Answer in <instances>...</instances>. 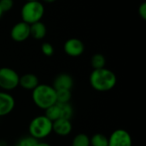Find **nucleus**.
<instances>
[{
	"instance_id": "f257e3e1",
	"label": "nucleus",
	"mask_w": 146,
	"mask_h": 146,
	"mask_svg": "<svg viewBox=\"0 0 146 146\" xmlns=\"http://www.w3.org/2000/svg\"><path fill=\"white\" fill-rule=\"evenodd\" d=\"M90 85L98 92H109L112 90L117 82L115 73L106 68L93 69L89 78Z\"/></svg>"
},
{
	"instance_id": "f03ea898",
	"label": "nucleus",
	"mask_w": 146,
	"mask_h": 146,
	"mask_svg": "<svg viewBox=\"0 0 146 146\" xmlns=\"http://www.w3.org/2000/svg\"><path fill=\"white\" fill-rule=\"evenodd\" d=\"M32 98L38 108L45 110L56 104V92L50 85L38 84L32 91Z\"/></svg>"
},
{
	"instance_id": "7ed1b4c3",
	"label": "nucleus",
	"mask_w": 146,
	"mask_h": 146,
	"mask_svg": "<svg viewBox=\"0 0 146 146\" xmlns=\"http://www.w3.org/2000/svg\"><path fill=\"white\" fill-rule=\"evenodd\" d=\"M28 132L31 137L37 140L48 137L52 133V121L44 115L34 117L28 127Z\"/></svg>"
},
{
	"instance_id": "20e7f679",
	"label": "nucleus",
	"mask_w": 146,
	"mask_h": 146,
	"mask_svg": "<svg viewBox=\"0 0 146 146\" xmlns=\"http://www.w3.org/2000/svg\"><path fill=\"white\" fill-rule=\"evenodd\" d=\"M44 13L43 4L38 1H28L21 9V18L24 22L31 25L40 21Z\"/></svg>"
},
{
	"instance_id": "39448f33",
	"label": "nucleus",
	"mask_w": 146,
	"mask_h": 146,
	"mask_svg": "<svg viewBox=\"0 0 146 146\" xmlns=\"http://www.w3.org/2000/svg\"><path fill=\"white\" fill-rule=\"evenodd\" d=\"M20 76L14 69L7 67L0 68V88L5 92L15 89L19 86Z\"/></svg>"
},
{
	"instance_id": "423d86ee",
	"label": "nucleus",
	"mask_w": 146,
	"mask_h": 146,
	"mask_svg": "<svg viewBox=\"0 0 146 146\" xmlns=\"http://www.w3.org/2000/svg\"><path fill=\"white\" fill-rule=\"evenodd\" d=\"M108 139V146H133L132 137L125 129L121 128L115 130Z\"/></svg>"
},
{
	"instance_id": "0eeeda50",
	"label": "nucleus",
	"mask_w": 146,
	"mask_h": 146,
	"mask_svg": "<svg viewBox=\"0 0 146 146\" xmlns=\"http://www.w3.org/2000/svg\"><path fill=\"white\" fill-rule=\"evenodd\" d=\"M10 36L15 42H23L30 36V25L23 21L16 23L11 29Z\"/></svg>"
},
{
	"instance_id": "6e6552de",
	"label": "nucleus",
	"mask_w": 146,
	"mask_h": 146,
	"mask_svg": "<svg viewBox=\"0 0 146 146\" xmlns=\"http://www.w3.org/2000/svg\"><path fill=\"white\" fill-rule=\"evenodd\" d=\"M85 50V45L83 42L79 38H69L64 44L65 53L72 57H77L83 54Z\"/></svg>"
},
{
	"instance_id": "1a4fd4ad",
	"label": "nucleus",
	"mask_w": 146,
	"mask_h": 146,
	"mask_svg": "<svg viewBox=\"0 0 146 146\" xmlns=\"http://www.w3.org/2000/svg\"><path fill=\"white\" fill-rule=\"evenodd\" d=\"M15 105V98L7 92H0V117L12 112Z\"/></svg>"
},
{
	"instance_id": "9d476101",
	"label": "nucleus",
	"mask_w": 146,
	"mask_h": 146,
	"mask_svg": "<svg viewBox=\"0 0 146 146\" xmlns=\"http://www.w3.org/2000/svg\"><path fill=\"white\" fill-rule=\"evenodd\" d=\"M72 129L73 126L71 121L68 119L59 118L52 122V132L59 136H68L72 132Z\"/></svg>"
},
{
	"instance_id": "9b49d317",
	"label": "nucleus",
	"mask_w": 146,
	"mask_h": 146,
	"mask_svg": "<svg viewBox=\"0 0 146 146\" xmlns=\"http://www.w3.org/2000/svg\"><path fill=\"white\" fill-rule=\"evenodd\" d=\"M74 86V80L71 75L68 74H58L53 81V88L57 90H71Z\"/></svg>"
},
{
	"instance_id": "f8f14e48",
	"label": "nucleus",
	"mask_w": 146,
	"mask_h": 146,
	"mask_svg": "<svg viewBox=\"0 0 146 146\" xmlns=\"http://www.w3.org/2000/svg\"><path fill=\"white\" fill-rule=\"evenodd\" d=\"M38 84V79L33 74H25L19 79V86L25 90L33 91Z\"/></svg>"
},
{
	"instance_id": "ddd939ff",
	"label": "nucleus",
	"mask_w": 146,
	"mask_h": 146,
	"mask_svg": "<svg viewBox=\"0 0 146 146\" xmlns=\"http://www.w3.org/2000/svg\"><path fill=\"white\" fill-rule=\"evenodd\" d=\"M46 35V27L44 23L38 21L30 25V36L35 39H42Z\"/></svg>"
},
{
	"instance_id": "4468645a",
	"label": "nucleus",
	"mask_w": 146,
	"mask_h": 146,
	"mask_svg": "<svg viewBox=\"0 0 146 146\" xmlns=\"http://www.w3.org/2000/svg\"><path fill=\"white\" fill-rule=\"evenodd\" d=\"M44 115L52 122L56 121L57 119L61 118V111H60V108H59L58 104L56 103L54 105L46 109Z\"/></svg>"
},
{
	"instance_id": "2eb2a0df",
	"label": "nucleus",
	"mask_w": 146,
	"mask_h": 146,
	"mask_svg": "<svg viewBox=\"0 0 146 146\" xmlns=\"http://www.w3.org/2000/svg\"><path fill=\"white\" fill-rule=\"evenodd\" d=\"M109 139L103 133H96L90 138V146H108Z\"/></svg>"
},
{
	"instance_id": "dca6fc26",
	"label": "nucleus",
	"mask_w": 146,
	"mask_h": 146,
	"mask_svg": "<svg viewBox=\"0 0 146 146\" xmlns=\"http://www.w3.org/2000/svg\"><path fill=\"white\" fill-rule=\"evenodd\" d=\"M106 64V59L104 55L100 53H97L92 56L91 59V65L93 68V69H99L105 68Z\"/></svg>"
},
{
	"instance_id": "f3484780",
	"label": "nucleus",
	"mask_w": 146,
	"mask_h": 146,
	"mask_svg": "<svg viewBox=\"0 0 146 146\" xmlns=\"http://www.w3.org/2000/svg\"><path fill=\"white\" fill-rule=\"evenodd\" d=\"M57 104L59 105L60 111H61V118L70 120L74 114V110H73L72 105L69 103H65V104L57 103Z\"/></svg>"
},
{
	"instance_id": "a211bd4d",
	"label": "nucleus",
	"mask_w": 146,
	"mask_h": 146,
	"mask_svg": "<svg viewBox=\"0 0 146 146\" xmlns=\"http://www.w3.org/2000/svg\"><path fill=\"white\" fill-rule=\"evenodd\" d=\"M71 146H90V138L85 133H79L74 138Z\"/></svg>"
},
{
	"instance_id": "6ab92c4d",
	"label": "nucleus",
	"mask_w": 146,
	"mask_h": 146,
	"mask_svg": "<svg viewBox=\"0 0 146 146\" xmlns=\"http://www.w3.org/2000/svg\"><path fill=\"white\" fill-rule=\"evenodd\" d=\"M56 92V103L59 104H65L69 103L72 94L71 90H57Z\"/></svg>"
},
{
	"instance_id": "aec40b11",
	"label": "nucleus",
	"mask_w": 146,
	"mask_h": 146,
	"mask_svg": "<svg viewBox=\"0 0 146 146\" xmlns=\"http://www.w3.org/2000/svg\"><path fill=\"white\" fill-rule=\"evenodd\" d=\"M38 141V140L35 139L34 138L31 136H27L21 139L15 146H36Z\"/></svg>"
},
{
	"instance_id": "412c9836",
	"label": "nucleus",
	"mask_w": 146,
	"mask_h": 146,
	"mask_svg": "<svg viewBox=\"0 0 146 146\" xmlns=\"http://www.w3.org/2000/svg\"><path fill=\"white\" fill-rule=\"evenodd\" d=\"M41 51L46 56H50L54 53V48L50 43H44L41 45Z\"/></svg>"
},
{
	"instance_id": "4be33fe9",
	"label": "nucleus",
	"mask_w": 146,
	"mask_h": 146,
	"mask_svg": "<svg viewBox=\"0 0 146 146\" xmlns=\"http://www.w3.org/2000/svg\"><path fill=\"white\" fill-rule=\"evenodd\" d=\"M14 6L13 0H0V8L2 9L3 12H7L10 10Z\"/></svg>"
},
{
	"instance_id": "5701e85b",
	"label": "nucleus",
	"mask_w": 146,
	"mask_h": 146,
	"mask_svg": "<svg viewBox=\"0 0 146 146\" xmlns=\"http://www.w3.org/2000/svg\"><path fill=\"white\" fill-rule=\"evenodd\" d=\"M139 15L143 20H146V3L140 4L139 8Z\"/></svg>"
},
{
	"instance_id": "b1692460",
	"label": "nucleus",
	"mask_w": 146,
	"mask_h": 146,
	"mask_svg": "<svg viewBox=\"0 0 146 146\" xmlns=\"http://www.w3.org/2000/svg\"><path fill=\"white\" fill-rule=\"evenodd\" d=\"M36 146H51L50 144L46 143V142H40V141H38Z\"/></svg>"
},
{
	"instance_id": "393cba45",
	"label": "nucleus",
	"mask_w": 146,
	"mask_h": 146,
	"mask_svg": "<svg viewBox=\"0 0 146 146\" xmlns=\"http://www.w3.org/2000/svg\"><path fill=\"white\" fill-rule=\"evenodd\" d=\"M43 1H44L45 3H53V2H55L56 0H43Z\"/></svg>"
},
{
	"instance_id": "a878e982",
	"label": "nucleus",
	"mask_w": 146,
	"mask_h": 146,
	"mask_svg": "<svg viewBox=\"0 0 146 146\" xmlns=\"http://www.w3.org/2000/svg\"><path fill=\"white\" fill-rule=\"evenodd\" d=\"M3 10H2V9L0 8V18L2 17V15H3Z\"/></svg>"
},
{
	"instance_id": "bb28decb",
	"label": "nucleus",
	"mask_w": 146,
	"mask_h": 146,
	"mask_svg": "<svg viewBox=\"0 0 146 146\" xmlns=\"http://www.w3.org/2000/svg\"><path fill=\"white\" fill-rule=\"evenodd\" d=\"M27 1L28 2V1H38V0H27Z\"/></svg>"
},
{
	"instance_id": "cd10ccee",
	"label": "nucleus",
	"mask_w": 146,
	"mask_h": 146,
	"mask_svg": "<svg viewBox=\"0 0 146 146\" xmlns=\"http://www.w3.org/2000/svg\"><path fill=\"white\" fill-rule=\"evenodd\" d=\"M0 146H3L2 145V143H1V141H0Z\"/></svg>"
},
{
	"instance_id": "c85d7f7f",
	"label": "nucleus",
	"mask_w": 146,
	"mask_h": 146,
	"mask_svg": "<svg viewBox=\"0 0 146 146\" xmlns=\"http://www.w3.org/2000/svg\"><path fill=\"white\" fill-rule=\"evenodd\" d=\"M6 146H15V145H6Z\"/></svg>"
}]
</instances>
